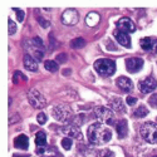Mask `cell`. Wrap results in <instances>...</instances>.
I'll use <instances>...</instances> for the list:
<instances>
[{"label": "cell", "instance_id": "cell-25", "mask_svg": "<svg viewBox=\"0 0 157 157\" xmlns=\"http://www.w3.org/2000/svg\"><path fill=\"white\" fill-rule=\"evenodd\" d=\"M84 44H86V40L83 38H75V39H73V40L71 42V47L74 48V49L82 48V47H84Z\"/></svg>", "mask_w": 157, "mask_h": 157}, {"label": "cell", "instance_id": "cell-30", "mask_svg": "<svg viewBox=\"0 0 157 157\" xmlns=\"http://www.w3.org/2000/svg\"><path fill=\"white\" fill-rule=\"evenodd\" d=\"M36 120H38V123H40V124H44L45 122H47V114L45 113H39L38 116H36Z\"/></svg>", "mask_w": 157, "mask_h": 157}, {"label": "cell", "instance_id": "cell-18", "mask_svg": "<svg viewBox=\"0 0 157 157\" xmlns=\"http://www.w3.org/2000/svg\"><path fill=\"white\" fill-rule=\"evenodd\" d=\"M116 129H117V133L121 138L126 137L127 133H128V127H127V121L126 120H121L116 126Z\"/></svg>", "mask_w": 157, "mask_h": 157}, {"label": "cell", "instance_id": "cell-7", "mask_svg": "<svg viewBox=\"0 0 157 157\" xmlns=\"http://www.w3.org/2000/svg\"><path fill=\"white\" fill-rule=\"evenodd\" d=\"M28 101L34 108H44L47 106L45 98L36 89H30L28 92Z\"/></svg>", "mask_w": 157, "mask_h": 157}, {"label": "cell", "instance_id": "cell-3", "mask_svg": "<svg viewBox=\"0 0 157 157\" xmlns=\"http://www.w3.org/2000/svg\"><path fill=\"white\" fill-rule=\"evenodd\" d=\"M140 135L148 143H157V124L153 122L143 123L140 128Z\"/></svg>", "mask_w": 157, "mask_h": 157}, {"label": "cell", "instance_id": "cell-33", "mask_svg": "<svg viewBox=\"0 0 157 157\" xmlns=\"http://www.w3.org/2000/svg\"><path fill=\"white\" fill-rule=\"evenodd\" d=\"M126 102H127V104H129V106H133V104H136V103H137V98L128 96V97L126 98Z\"/></svg>", "mask_w": 157, "mask_h": 157}, {"label": "cell", "instance_id": "cell-24", "mask_svg": "<svg viewBox=\"0 0 157 157\" xmlns=\"http://www.w3.org/2000/svg\"><path fill=\"white\" fill-rule=\"evenodd\" d=\"M148 114V109L145 106H140L136 111H133V116L136 118H142V117H146Z\"/></svg>", "mask_w": 157, "mask_h": 157}, {"label": "cell", "instance_id": "cell-11", "mask_svg": "<svg viewBox=\"0 0 157 157\" xmlns=\"http://www.w3.org/2000/svg\"><path fill=\"white\" fill-rule=\"evenodd\" d=\"M78 13L75 9H67L64 13H63V15H62V21L63 24L65 25H75L78 23Z\"/></svg>", "mask_w": 157, "mask_h": 157}, {"label": "cell", "instance_id": "cell-35", "mask_svg": "<svg viewBox=\"0 0 157 157\" xmlns=\"http://www.w3.org/2000/svg\"><path fill=\"white\" fill-rule=\"evenodd\" d=\"M57 59H58V62L63 63V62L67 60V54H65V53H60V54L57 57Z\"/></svg>", "mask_w": 157, "mask_h": 157}, {"label": "cell", "instance_id": "cell-16", "mask_svg": "<svg viewBox=\"0 0 157 157\" xmlns=\"http://www.w3.org/2000/svg\"><path fill=\"white\" fill-rule=\"evenodd\" d=\"M28 146H29V141H28V137L25 135H19L14 140V147H17V148L28 150Z\"/></svg>", "mask_w": 157, "mask_h": 157}, {"label": "cell", "instance_id": "cell-19", "mask_svg": "<svg viewBox=\"0 0 157 157\" xmlns=\"http://www.w3.org/2000/svg\"><path fill=\"white\" fill-rule=\"evenodd\" d=\"M35 145L38 146V148L47 146V135H45V132H43V131H39V132L36 133V136H35Z\"/></svg>", "mask_w": 157, "mask_h": 157}, {"label": "cell", "instance_id": "cell-1", "mask_svg": "<svg viewBox=\"0 0 157 157\" xmlns=\"http://www.w3.org/2000/svg\"><path fill=\"white\" fill-rule=\"evenodd\" d=\"M87 136H88V140L92 145H104L107 143L111 137H112V133L111 131L104 127L102 123H93L88 127V131H87Z\"/></svg>", "mask_w": 157, "mask_h": 157}, {"label": "cell", "instance_id": "cell-29", "mask_svg": "<svg viewBox=\"0 0 157 157\" xmlns=\"http://www.w3.org/2000/svg\"><path fill=\"white\" fill-rule=\"evenodd\" d=\"M19 78H21L23 81H27V78L24 77V74H21L20 72L17 71V72L14 73V75H13V82H14V84H18V79H19Z\"/></svg>", "mask_w": 157, "mask_h": 157}, {"label": "cell", "instance_id": "cell-6", "mask_svg": "<svg viewBox=\"0 0 157 157\" xmlns=\"http://www.w3.org/2000/svg\"><path fill=\"white\" fill-rule=\"evenodd\" d=\"M93 114H94V118L97 121H99V123H102V124H112L114 121L113 112L103 106L96 107L93 111Z\"/></svg>", "mask_w": 157, "mask_h": 157}, {"label": "cell", "instance_id": "cell-31", "mask_svg": "<svg viewBox=\"0 0 157 157\" xmlns=\"http://www.w3.org/2000/svg\"><path fill=\"white\" fill-rule=\"evenodd\" d=\"M13 11H15L17 13V17H18V20L19 21H23L24 20V11L18 9V8H13Z\"/></svg>", "mask_w": 157, "mask_h": 157}, {"label": "cell", "instance_id": "cell-14", "mask_svg": "<svg viewBox=\"0 0 157 157\" xmlns=\"http://www.w3.org/2000/svg\"><path fill=\"white\" fill-rule=\"evenodd\" d=\"M113 34H114V38L117 39V42H118L121 45H123L126 48H131V38L127 33H123L118 29H116Z\"/></svg>", "mask_w": 157, "mask_h": 157}, {"label": "cell", "instance_id": "cell-5", "mask_svg": "<svg viewBox=\"0 0 157 157\" xmlns=\"http://www.w3.org/2000/svg\"><path fill=\"white\" fill-rule=\"evenodd\" d=\"M52 114L57 121L62 123H68L73 118L72 109L68 106H63V104H58L54 108H52Z\"/></svg>", "mask_w": 157, "mask_h": 157}, {"label": "cell", "instance_id": "cell-27", "mask_svg": "<svg viewBox=\"0 0 157 157\" xmlns=\"http://www.w3.org/2000/svg\"><path fill=\"white\" fill-rule=\"evenodd\" d=\"M8 24H9V35L15 34V32H17V24L13 21L11 19L8 20Z\"/></svg>", "mask_w": 157, "mask_h": 157}, {"label": "cell", "instance_id": "cell-15", "mask_svg": "<svg viewBox=\"0 0 157 157\" xmlns=\"http://www.w3.org/2000/svg\"><path fill=\"white\" fill-rule=\"evenodd\" d=\"M117 86H118L123 92H127V93L133 90V83L127 77H120L118 79H117Z\"/></svg>", "mask_w": 157, "mask_h": 157}, {"label": "cell", "instance_id": "cell-12", "mask_svg": "<svg viewBox=\"0 0 157 157\" xmlns=\"http://www.w3.org/2000/svg\"><path fill=\"white\" fill-rule=\"evenodd\" d=\"M140 43H141V48L143 50L157 53V39L156 38H151V36L142 38Z\"/></svg>", "mask_w": 157, "mask_h": 157}, {"label": "cell", "instance_id": "cell-8", "mask_svg": "<svg viewBox=\"0 0 157 157\" xmlns=\"http://www.w3.org/2000/svg\"><path fill=\"white\" fill-rule=\"evenodd\" d=\"M138 88L142 93H151L157 88V81L152 77H147L138 83Z\"/></svg>", "mask_w": 157, "mask_h": 157}, {"label": "cell", "instance_id": "cell-17", "mask_svg": "<svg viewBox=\"0 0 157 157\" xmlns=\"http://www.w3.org/2000/svg\"><path fill=\"white\" fill-rule=\"evenodd\" d=\"M24 65H25V68L30 72H35L38 69V62L33 57H30L29 54L24 56Z\"/></svg>", "mask_w": 157, "mask_h": 157}, {"label": "cell", "instance_id": "cell-28", "mask_svg": "<svg viewBox=\"0 0 157 157\" xmlns=\"http://www.w3.org/2000/svg\"><path fill=\"white\" fill-rule=\"evenodd\" d=\"M97 157H114V153L109 150H102V151L98 152Z\"/></svg>", "mask_w": 157, "mask_h": 157}, {"label": "cell", "instance_id": "cell-20", "mask_svg": "<svg viewBox=\"0 0 157 157\" xmlns=\"http://www.w3.org/2000/svg\"><path fill=\"white\" fill-rule=\"evenodd\" d=\"M109 106L117 111V112H124V106H123V101L121 98H113L109 101Z\"/></svg>", "mask_w": 157, "mask_h": 157}, {"label": "cell", "instance_id": "cell-9", "mask_svg": "<svg viewBox=\"0 0 157 157\" xmlns=\"http://www.w3.org/2000/svg\"><path fill=\"white\" fill-rule=\"evenodd\" d=\"M117 29L123 32V33H133L136 30V27H135V23L131 20L129 18H121L118 21H117Z\"/></svg>", "mask_w": 157, "mask_h": 157}, {"label": "cell", "instance_id": "cell-36", "mask_svg": "<svg viewBox=\"0 0 157 157\" xmlns=\"http://www.w3.org/2000/svg\"><path fill=\"white\" fill-rule=\"evenodd\" d=\"M13 157H29L28 155H25V156H21V155H13Z\"/></svg>", "mask_w": 157, "mask_h": 157}, {"label": "cell", "instance_id": "cell-4", "mask_svg": "<svg viewBox=\"0 0 157 157\" xmlns=\"http://www.w3.org/2000/svg\"><path fill=\"white\" fill-rule=\"evenodd\" d=\"M94 69L104 77L113 75L116 72V63L111 59H98L94 62Z\"/></svg>", "mask_w": 157, "mask_h": 157}, {"label": "cell", "instance_id": "cell-22", "mask_svg": "<svg viewBox=\"0 0 157 157\" xmlns=\"http://www.w3.org/2000/svg\"><path fill=\"white\" fill-rule=\"evenodd\" d=\"M98 21H99V15L97 13H89L86 18V23L89 25V27H94V25L98 24Z\"/></svg>", "mask_w": 157, "mask_h": 157}, {"label": "cell", "instance_id": "cell-26", "mask_svg": "<svg viewBox=\"0 0 157 157\" xmlns=\"http://www.w3.org/2000/svg\"><path fill=\"white\" fill-rule=\"evenodd\" d=\"M60 143H62V146H63L64 150H71V147H72V140L69 137H64L60 141Z\"/></svg>", "mask_w": 157, "mask_h": 157}, {"label": "cell", "instance_id": "cell-2", "mask_svg": "<svg viewBox=\"0 0 157 157\" xmlns=\"http://www.w3.org/2000/svg\"><path fill=\"white\" fill-rule=\"evenodd\" d=\"M23 48L27 52V54H29L30 57H33L36 62L43 60V56H44V44L40 38L34 36L30 39H25L23 42Z\"/></svg>", "mask_w": 157, "mask_h": 157}, {"label": "cell", "instance_id": "cell-34", "mask_svg": "<svg viewBox=\"0 0 157 157\" xmlns=\"http://www.w3.org/2000/svg\"><path fill=\"white\" fill-rule=\"evenodd\" d=\"M38 21H39V23H40V25H42V27H43V28H48V27H49V25H50V23H49V21H47L45 19H43V18H40V17H39V18H38Z\"/></svg>", "mask_w": 157, "mask_h": 157}, {"label": "cell", "instance_id": "cell-23", "mask_svg": "<svg viewBox=\"0 0 157 157\" xmlns=\"http://www.w3.org/2000/svg\"><path fill=\"white\" fill-rule=\"evenodd\" d=\"M44 67H45L47 71H49V72L53 73V72H57V71H58L59 65H58V63L54 62V60H45V62H44Z\"/></svg>", "mask_w": 157, "mask_h": 157}, {"label": "cell", "instance_id": "cell-32", "mask_svg": "<svg viewBox=\"0 0 157 157\" xmlns=\"http://www.w3.org/2000/svg\"><path fill=\"white\" fill-rule=\"evenodd\" d=\"M148 103L151 104L152 107L157 108V93H155L153 96H151V97H150V99H148Z\"/></svg>", "mask_w": 157, "mask_h": 157}, {"label": "cell", "instance_id": "cell-21", "mask_svg": "<svg viewBox=\"0 0 157 157\" xmlns=\"http://www.w3.org/2000/svg\"><path fill=\"white\" fill-rule=\"evenodd\" d=\"M38 155H40V156H44V157H53V153L58 155V152L56 150H53L52 147H48V146H44V147H40V148H38Z\"/></svg>", "mask_w": 157, "mask_h": 157}, {"label": "cell", "instance_id": "cell-37", "mask_svg": "<svg viewBox=\"0 0 157 157\" xmlns=\"http://www.w3.org/2000/svg\"><path fill=\"white\" fill-rule=\"evenodd\" d=\"M152 157H157V156H152Z\"/></svg>", "mask_w": 157, "mask_h": 157}, {"label": "cell", "instance_id": "cell-10", "mask_svg": "<svg viewBox=\"0 0 157 157\" xmlns=\"http://www.w3.org/2000/svg\"><path fill=\"white\" fill-rule=\"evenodd\" d=\"M126 68L129 73H137L143 68V59L141 58H127L126 59Z\"/></svg>", "mask_w": 157, "mask_h": 157}, {"label": "cell", "instance_id": "cell-13", "mask_svg": "<svg viewBox=\"0 0 157 157\" xmlns=\"http://www.w3.org/2000/svg\"><path fill=\"white\" fill-rule=\"evenodd\" d=\"M60 131L67 135L69 137H73V138H77V140H81L82 138V132L78 128V126H74V124H69V126H64L60 128Z\"/></svg>", "mask_w": 157, "mask_h": 157}]
</instances>
